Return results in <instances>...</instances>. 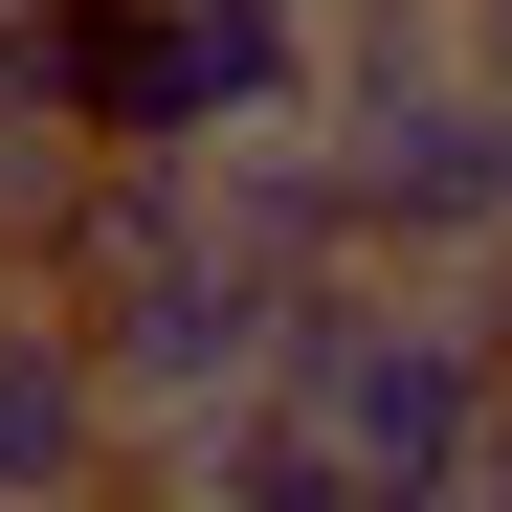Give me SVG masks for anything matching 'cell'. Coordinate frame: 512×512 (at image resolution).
I'll use <instances>...</instances> for the list:
<instances>
[{
  "label": "cell",
  "mask_w": 512,
  "mask_h": 512,
  "mask_svg": "<svg viewBox=\"0 0 512 512\" xmlns=\"http://www.w3.org/2000/svg\"><path fill=\"white\" fill-rule=\"evenodd\" d=\"M112 446H134V401H112V357H90V312L0 268V512H90Z\"/></svg>",
  "instance_id": "2"
},
{
  "label": "cell",
  "mask_w": 512,
  "mask_h": 512,
  "mask_svg": "<svg viewBox=\"0 0 512 512\" xmlns=\"http://www.w3.org/2000/svg\"><path fill=\"white\" fill-rule=\"evenodd\" d=\"M468 512H512V423H490V468H468Z\"/></svg>",
  "instance_id": "3"
},
{
  "label": "cell",
  "mask_w": 512,
  "mask_h": 512,
  "mask_svg": "<svg viewBox=\"0 0 512 512\" xmlns=\"http://www.w3.org/2000/svg\"><path fill=\"white\" fill-rule=\"evenodd\" d=\"M268 401H290L357 490H468V468H490V423H512V334H490V312H446V290L334 268V290L290 312Z\"/></svg>",
  "instance_id": "1"
}]
</instances>
